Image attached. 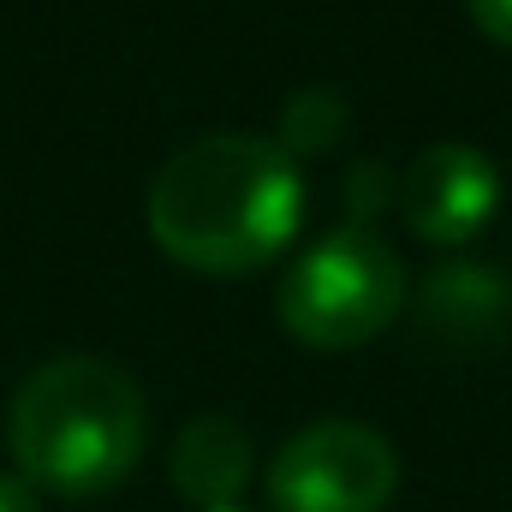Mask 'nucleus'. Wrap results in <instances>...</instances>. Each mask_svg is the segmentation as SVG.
<instances>
[{
  "instance_id": "nucleus-10",
  "label": "nucleus",
  "mask_w": 512,
  "mask_h": 512,
  "mask_svg": "<svg viewBox=\"0 0 512 512\" xmlns=\"http://www.w3.org/2000/svg\"><path fill=\"white\" fill-rule=\"evenodd\" d=\"M0 512H42V495L18 471H0Z\"/></svg>"
},
{
  "instance_id": "nucleus-7",
  "label": "nucleus",
  "mask_w": 512,
  "mask_h": 512,
  "mask_svg": "<svg viewBox=\"0 0 512 512\" xmlns=\"http://www.w3.org/2000/svg\"><path fill=\"white\" fill-rule=\"evenodd\" d=\"M340 137H346V96L328 90V84H310V90H298V96L280 108V137H274V143H280L292 161L328 155Z\"/></svg>"
},
{
  "instance_id": "nucleus-9",
  "label": "nucleus",
  "mask_w": 512,
  "mask_h": 512,
  "mask_svg": "<svg viewBox=\"0 0 512 512\" xmlns=\"http://www.w3.org/2000/svg\"><path fill=\"white\" fill-rule=\"evenodd\" d=\"M465 12H471V24H477L489 42L512 48V0H465Z\"/></svg>"
},
{
  "instance_id": "nucleus-6",
  "label": "nucleus",
  "mask_w": 512,
  "mask_h": 512,
  "mask_svg": "<svg viewBox=\"0 0 512 512\" xmlns=\"http://www.w3.org/2000/svg\"><path fill=\"white\" fill-rule=\"evenodd\" d=\"M167 477H173V495L191 501V507H203V512L239 507V495L251 489V477H256L251 429L233 423V417H191L179 429V441H173Z\"/></svg>"
},
{
  "instance_id": "nucleus-5",
  "label": "nucleus",
  "mask_w": 512,
  "mask_h": 512,
  "mask_svg": "<svg viewBox=\"0 0 512 512\" xmlns=\"http://www.w3.org/2000/svg\"><path fill=\"white\" fill-rule=\"evenodd\" d=\"M501 197H507V179H501L489 149H477V143H429L399 173L393 209L405 215L411 239H423L435 251H465L471 239L489 233V221L501 215Z\"/></svg>"
},
{
  "instance_id": "nucleus-4",
  "label": "nucleus",
  "mask_w": 512,
  "mask_h": 512,
  "mask_svg": "<svg viewBox=\"0 0 512 512\" xmlns=\"http://www.w3.org/2000/svg\"><path fill=\"white\" fill-rule=\"evenodd\" d=\"M393 489H399L393 441L346 417L298 429L262 471V495L274 512H382Z\"/></svg>"
},
{
  "instance_id": "nucleus-3",
  "label": "nucleus",
  "mask_w": 512,
  "mask_h": 512,
  "mask_svg": "<svg viewBox=\"0 0 512 512\" xmlns=\"http://www.w3.org/2000/svg\"><path fill=\"white\" fill-rule=\"evenodd\" d=\"M405 262L376 227H334L286 262L274 316L310 352H358L405 310Z\"/></svg>"
},
{
  "instance_id": "nucleus-1",
  "label": "nucleus",
  "mask_w": 512,
  "mask_h": 512,
  "mask_svg": "<svg viewBox=\"0 0 512 512\" xmlns=\"http://www.w3.org/2000/svg\"><path fill=\"white\" fill-rule=\"evenodd\" d=\"M304 167L256 131H209L149 179V239L191 274H256L304 227Z\"/></svg>"
},
{
  "instance_id": "nucleus-2",
  "label": "nucleus",
  "mask_w": 512,
  "mask_h": 512,
  "mask_svg": "<svg viewBox=\"0 0 512 512\" xmlns=\"http://www.w3.org/2000/svg\"><path fill=\"white\" fill-rule=\"evenodd\" d=\"M143 393L120 364L66 352L36 364L6 405V447L36 495L102 501L143 459Z\"/></svg>"
},
{
  "instance_id": "nucleus-8",
  "label": "nucleus",
  "mask_w": 512,
  "mask_h": 512,
  "mask_svg": "<svg viewBox=\"0 0 512 512\" xmlns=\"http://www.w3.org/2000/svg\"><path fill=\"white\" fill-rule=\"evenodd\" d=\"M387 191L399 197V185L382 173V161H358V167L346 173V221H352V227H370V215H382Z\"/></svg>"
},
{
  "instance_id": "nucleus-11",
  "label": "nucleus",
  "mask_w": 512,
  "mask_h": 512,
  "mask_svg": "<svg viewBox=\"0 0 512 512\" xmlns=\"http://www.w3.org/2000/svg\"><path fill=\"white\" fill-rule=\"evenodd\" d=\"M227 512H239V507H227Z\"/></svg>"
}]
</instances>
